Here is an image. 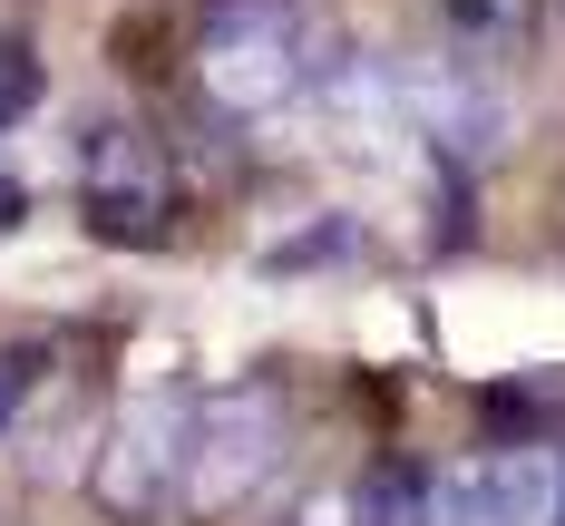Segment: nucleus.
<instances>
[{
  "mask_svg": "<svg viewBox=\"0 0 565 526\" xmlns=\"http://www.w3.org/2000/svg\"><path fill=\"white\" fill-rule=\"evenodd\" d=\"M322 68H332V50H322L312 0H205L195 58H185L195 108L225 127H264V117L302 108L322 88Z\"/></svg>",
  "mask_w": 565,
  "mask_h": 526,
  "instance_id": "f257e3e1",
  "label": "nucleus"
},
{
  "mask_svg": "<svg viewBox=\"0 0 565 526\" xmlns=\"http://www.w3.org/2000/svg\"><path fill=\"white\" fill-rule=\"evenodd\" d=\"M292 449V400L274 380H225L195 390V439H185V517L225 526L234 507H254V487Z\"/></svg>",
  "mask_w": 565,
  "mask_h": 526,
  "instance_id": "f03ea898",
  "label": "nucleus"
},
{
  "mask_svg": "<svg viewBox=\"0 0 565 526\" xmlns=\"http://www.w3.org/2000/svg\"><path fill=\"white\" fill-rule=\"evenodd\" d=\"M185 439H195V390H137L88 459V507L108 526L185 517Z\"/></svg>",
  "mask_w": 565,
  "mask_h": 526,
  "instance_id": "7ed1b4c3",
  "label": "nucleus"
},
{
  "mask_svg": "<svg viewBox=\"0 0 565 526\" xmlns=\"http://www.w3.org/2000/svg\"><path fill=\"white\" fill-rule=\"evenodd\" d=\"M78 215L98 244H167L175 234V157L157 127L98 117L78 137Z\"/></svg>",
  "mask_w": 565,
  "mask_h": 526,
  "instance_id": "20e7f679",
  "label": "nucleus"
},
{
  "mask_svg": "<svg viewBox=\"0 0 565 526\" xmlns=\"http://www.w3.org/2000/svg\"><path fill=\"white\" fill-rule=\"evenodd\" d=\"M449 526H556L565 517V449L556 439H508L488 459H458L439 477Z\"/></svg>",
  "mask_w": 565,
  "mask_h": 526,
  "instance_id": "39448f33",
  "label": "nucleus"
},
{
  "mask_svg": "<svg viewBox=\"0 0 565 526\" xmlns=\"http://www.w3.org/2000/svg\"><path fill=\"white\" fill-rule=\"evenodd\" d=\"M439 20H449L458 58L508 68V58L526 50V30H536V0H439Z\"/></svg>",
  "mask_w": 565,
  "mask_h": 526,
  "instance_id": "423d86ee",
  "label": "nucleus"
},
{
  "mask_svg": "<svg viewBox=\"0 0 565 526\" xmlns=\"http://www.w3.org/2000/svg\"><path fill=\"white\" fill-rule=\"evenodd\" d=\"M361 526H449L439 477H429V468H409V459H391L371 487H361Z\"/></svg>",
  "mask_w": 565,
  "mask_h": 526,
  "instance_id": "0eeeda50",
  "label": "nucleus"
},
{
  "mask_svg": "<svg viewBox=\"0 0 565 526\" xmlns=\"http://www.w3.org/2000/svg\"><path fill=\"white\" fill-rule=\"evenodd\" d=\"M30 108H40V58H30V40L0 30V137H10Z\"/></svg>",
  "mask_w": 565,
  "mask_h": 526,
  "instance_id": "6e6552de",
  "label": "nucleus"
},
{
  "mask_svg": "<svg viewBox=\"0 0 565 526\" xmlns=\"http://www.w3.org/2000/svg\"><path fill=\"white\" fill-rule=\"evenodd\" d=\"M40 371H58L40 342H10V351H0V439H10V419H20V409L40 400Z\"/></svg>",
  "mask_w": 565,
  "mask_h": 526,
  "instance_id": "1a4fd4ad",
  "label": "nucleus"
},
{
  "mask_svg": "<svg viewBox=\"0 0 565 526\" xmlns=\"http://www.w3.org/2000/svg\"><path fill=\"white\" fill-rule=\"evenodd\" d=\"M282 526H361V497H351V487H312Z\"/></svg>",
  "mask_w": 565,
  "mask_h": 526,
  "instance_id": "9d476101",
  "label": "nucleus"
},
{
  "mask_svg": "<svg viewBox=\"0 0 565 526\" xmlns=\"http://www.w3.org/2000/svg\"><path fill=\"white\" fill-rule=\"evenodd\" d=\"M556 526H565V517H556Z\"/></svg>",
  "mask_w": 565,
  "mask_h": 526,
  "instance_id": "9b49d317",
  "label": "nucleus"
}]
</instances>
